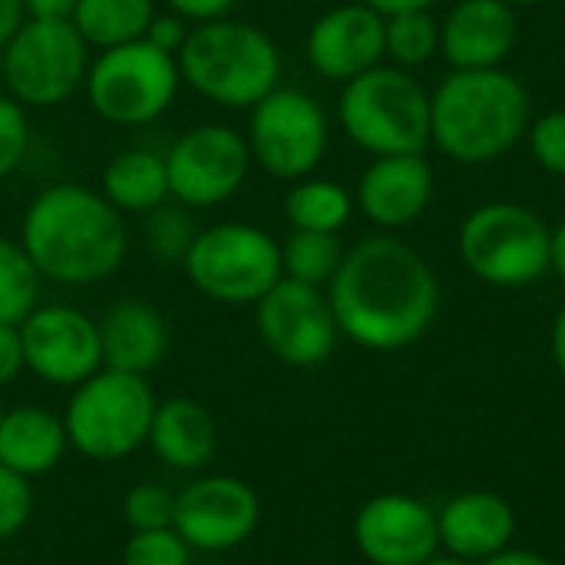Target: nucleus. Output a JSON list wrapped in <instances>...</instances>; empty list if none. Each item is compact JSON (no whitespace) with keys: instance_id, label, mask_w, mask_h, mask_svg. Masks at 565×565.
Listing matches in <instances>:
<instances>
[{"instance_id":"obj_44","label":"nucleus","mask_w":565,"mask_h":565,"mask_svg":"<svg viewBox=\"0 0 565 565\" xmlns=\"http://www.w3.org/2000/svg\"><path fill=\"white\" fill-rule=\"evenodd\" d=\"M553 358L565 377V308L556 315V324H553Z\"/></svg>"},{"instance_id":"obj_28","label":"nucleus","mask_w":565,"mask_h":565,"mask_svg":"<svg viewBox=\"0 0 565 565\" xmlns=\"http://www.w3.org/2000/svg\"><path fill=\"white\" fill-rule=\"evenodd\" d=\"M43 278L20 238L0 235V324H20L40 305Z\"/></svg>"},{"instance_id":"obj_39","label":"nucleus","mask_w":565,"mask_h":565,"mask_svg":"<svg viewBox=\"0 0 565 565\" xmlns=\"http://www.w3.org/2000/svg\"><path fill=\"white\" fill-rule=\"evenodd\" d=\"M26 20H70L76 0H23Z\"/></svg>"},{"instance_id":"obj_8","label":"nucleus","mask_w":565,"mask_h":565,"mask_svg":"<svg viewBox=\"0 0 565 565\" xmlns=\"http://www.w3.org/2000/svg\"><path fill=\"white\" fill-rule=\"evenodd\" d=\"M179 86L182 73L175 56L162 53L149 40H132L99 50L89 60L83 93L99 119L136 129L156 122L175 103Z\"/></svg>"},{"instance_id":"obj_38","label":"nucleus","mask_w":565,"mask_h":565,"mask_svg":"<svg viewBox=\"0 0 565 565\" xmlns=\"http://www.w3.org/2000/svg\"><path fill=\"white\" fill-rule=\"evenodd\" d=\"M238 0H166V7L172 13H179L182 20H189L192 26L195 23H212V20H222L232 13Z\"/></svg>"},{"instance_id":"obj_37","label":"nucleus","mask_w":565,"mask_h":565,"mask_svg":"<svg viewBox=\"0 0 565 565\" xmlns=\"http://www.w3.org/2000/svg\"><path fill=\"white\" fill-rule=\"evenodd\" d=\"M26 371L20 324H0V387L13 384Z\"/></svg>"},{"instance_id":"obj_47","label":"nucleus","mask_w":565,"mask_h":565,"mask_svg":"<svg viewBox=\"0 0 565 565\" xmlns=\"http://www.w3.org/2000/svg\"><path fill=\"white\" fill-rule=\"evenodd\" d=\"M0 565H3V563H0Z\"/></svg>"},{"instance_id":"obj_27","label":"nucleus","mask_w":565,"mask_h":565,"mask_svg":"<svg viewBox=\"0 0 565 565\" xmlns=\"http://www.w3.org/2000/svg\"><path fill=\"white\" fill-rule=\"evenodd\" d=\"M344 262L341 238L331 232H295L281 245V275L311 288L331 285Z\"/></svg>"},{"instance_id":"obj_26","label":"nucleus","mask_w":565,"mask_h":565,"mask_svg":"<svg viewBox=\"0 0 565 565\" xmlns=\"http://www.w3.org/2000/svg\"><path fill=\"white\" fill-rule=\"evenodd\" d=\"M354 212V195L334 179L305 175L291 182L285 195V218L295 232H331L338 235Z\"/></svg>"},{"instance_id":"obj_6","label":"nucleus","mask_w":565,"mask_h":565,"mask_svg":"<svg viewBox=\"0 0 565 565\" xmlns=\"http://www.w3.org/2000/svg\"><path fill=\"white\" fill-rule=\"evenodd\" d=\"M338 122L344 136L371 156L424 152L430 142V93L411 70L377 63L344 83Z\"/></svg>"},{"instance_id":"obj_25","label":"nucleus","mask_w":565,"mask_h":565,"mask_svg":"<svg viewBox=\"0 0 565 565\" xmlns=\"http://www.w3.org/2000/svg\"><path fill=\"white\" fill-rule=\"evenodd\" d=\"M156 17L152 0H76L70 23L86 40L89 50H113L146 36Z\"/></svg>"},{"instance_id":"obj_11","label":"nucleus","mask_w":565,"mask_h":565,"mask_svg":"<svg viewBox=\"0 0 565 565\" xmlns=\"http://www.w3.org/2000/svg\"><path fill=\"white\" fill-rule=\"evenodd\" d=\"M331 126L321 103L298 86H275L248 109L245 142L252 166L271 179L298 182L311 175L328 152Z\"/></svg>"},{"instance_id":"obj_34","label":"nucleus","mask_w":565,"mask_h":565,"mask_svg":"<svg viewBox=\"0 0 565 565\" xmlns=\"http://www.w3.org/2000/svg\"><path fill=\"white\" fill-rule=\"evenodd\" d=\"M530 139V152L536 159L540 169H546L550 175H563L565 179V113L553 109L543 113L540 119L530 122L526 129Z\"/></svg>"},{"instance_id":"obj_14","label":"nucleus","mask_w":565,"mask_h":565,"mask_svg":"<svg viewBox=\"0 0 565 565\" xmlns=\"http://www.w3.org/2000/svg\"><path fill=\"white\" fill-rule=\"evenodd\" d=\"M255 331L265 351L288 367L324 364L341 334L328 295L291 278H281L255 305Z\"/></svg>"},{"instance_id":"obj_24","label":"nucleus","mask_w":565,"mask_h":565,"mask_svg":"<svg viewBox=\"0 0 565 565\" xmlns=\"http://www.w3.org/2000/svg\"><path fill=\"white\" fill-rule=\"evenodd\" d=\"M99 192L113 209L122 215H146L156 205L169 202V175H166V156L146 146H132L116 152L99 179Z\"/></svg>"},{"instance_id":"obj_33","label":"nucleus","mask_w":565,"mask_h":565,"mask_svg":"<svg viewBox=\"0 0 565 565\" xmlns=\"http://www.w3.org/2000/svg\"><path fill=\"white\" fill-rule=\"evenodd\" d=\"M30 152V119L10 93H0V179L13 175Z\"/></svg>"},{"instance_id":"obj_13","label":"nucleus","mask_w":565,"mask_h":565,"mask_svg":"<svg viewBox=\"0 0 565 565\" xmlns=\"http://www.w3.org/2000/svg\"><path fill=\"white\" fill-rule=\"evenodd\" d=\"M258 520V493L232 473H202L175 493L172 530L192 553H232L255 536Z\"/></svg>"},{"instance_id":"obj_42","label":"nucleus","mask_w":565,"mask_h":565,"mask_svg":"<svg viewBox=\"0 0 565 565\" xmlns=\"http://www.w3.org/2000/svg\"><path fill=\"white\" fill-rule=\"evenodd\" d=\"M487 565H553L550 559L536 556V553H523V550H503L497 556H490Z\"/></svg>"},{"instance_id":"obj_12","label":"nucleus","mask_w":565,"mask_h":565,"mask_svg":"<svg viewBox=\"0 0 565 565\" xmlns=\"http://www.w3.org/2000/svg\"><path fill=\"white\" fill-rule=\"evenodd\" d=\"M162 156L169 195L192 212L228 202L245 185L252 169L245 132L225 122H202L185 129Z\"/></svg>"},{"instance_id":"obj_2","label":"nucleus","mask_w":565,"mask_h":565,"mask_svg":"<svg viewBox=\"0 0 565 565\" xmlns=\"http://www.w3.org/2000/svg\"><path fill=\"white\" fill-rule=\"evenodd\" d=\"M17 238L40 278L63 288H83L116 275L129 252L126 215L99 189L76 182L40 189L23 212Z\"/></svg>"},{"instance_id":"obj_16","label":"nucleus","mask_w":565,"mask_h":565,"mask_svg":"<svg viewBox=\"0 0 565 565\" xmlns=\"http://www.w3.org/2000/svg\"><path fill=\"white\" fill-rule=\"evenodd\" d=\"M354 543L374 565H424L437 556L440 530L430 507L404 493H384L361 507Z\"/></svg>"},{"instance_id":"obj_4","label":"nucleus","mask_w":565,"mask_h":565,"mask_svg":"<svg viewBox=\"0 0 565 565\" xmlns=\"http://www.w3.org/2000/svg\"><path fill=\"white\" fill-rule=\"evenodd\" d=\"M175 63L182 83L222 109H252L281 86L278 43L245 20L195 23Z\"/></svg>"},{"instance_id":"obj_10","label":"nucleus","mask_w":565,"mask_h":565,"mask_svg":"<svg viewBox=\"0 0 565 565\" xmlns=\"http://www.w3.org/2000/svg\"><path fill=\"white\" fill-rule=\"evenodd\" d=\"M89 60L93 53L70 20H23L0 50V76L20 106L50 109L83 89Z\"/></svg>"},{"instance_id":"obj_35","label":"nucleus","mask_w":565,"mask_h":565,"mask_svg":"<svg viewBox=\"0 0 565 565\" xmlns=\"http://www.w3.org/2000/svg\"><path fill=\"white\" fill-rule=\"evenodd\" d=\"M33 480L0 463V543L13 540L33 516Z\"/></svg>"},{"instance_id":"obj_30","label":"nucleus","mask_w":565,"mask_h":565,"mask_svg":"<svg viewBox=\"0 0 565 565\" xmlns=\"http://www.w3.org/2000/svg\"><path fill=\"white\" fill-rule=\"evenodd\" d=\"M142 245L146 252L162 262V265H182L199 225L192 218V209L179 205L175 199L156 205L152 212L142 215Z\"/></svg>"},{"instance_id":"obj_29","label":"nucleus","mask_w":565,"mask_h":565,"mask_svg":"<svg viewBox=\"0 0 565 565\" xmlns=\"http://www.w3.org/2000/svg\"><path fill=\"white\" fill-rule=\"evenodd\" d=\"M440 50V23L430 10H407L384 17V56L394 66L414 70L434 60Z\"/></svg>"},{"instance_id":"obj_17","label":"nucleus","mask_w":565,"mask_h":565,"mask_svg":"<svg viewBox=\"0 0 565 565\" xmlns=\"http://www.w3.org/2000/svg\"><path fill=\"white\" fill-rule=\"evenodd\" d=\"M305 56L324 79L348 83L384 60V17L364 0L331 7L311 23Z\"/></svg>"},{"instance_id":"obj_5","label":"nucleus","mask_w":565,"mask_h":565,"mask_svg":"<svg viewBox=\"0 0 565 565\" xmlns=\"http://www.w3.org/2000/svg\"><path fill=\"white\" fill-rule=\"evenodd\" d=\"M159 401L142 374L99 367L70 391L63 427L70 450L93 463H116L132 457L149 440Z\"/></svg>"},{"instance_id":"obj_40","label":"nucleus","mask_w":565,"mask_h":565,"mask_svg":"<svg viewBox=\"0 0 565 565\" xmlns=\"http://www.w3.org/2000/svg\"><path fill=\"white\" fill-rule=\"evenodd\" d=\"M26 20V7L23 0H0V50L10 43V36L23 26Z\"/></svg>"},{"instance_id":"obj_31","label":"nucleus","mask_w":565,"mask_h":565,"mask_svg":"<svg viewBox=\"0 0 565 565\" xmlns=\"http://www.w3.org/2000/svg\"><path fill=\"white\" fill-rule=\"evenodd\" d=\"M122 523L129 526V533H142V530H166L172 526V513H175V493L166 490L162 483L142 480L136 487L126 490L122 497Z\"/></svg>"},{"instance_id":"obj_45","label":"nucleus","mask_w":565,"mask_h":565,"mask_svg":"<svg viewBox=\"0 0 565 565\" xmlns=\"http://www.w3.org/2000/svg\"><path fill=\"white\" fill-rule=\"evenodd\" d=\"M510 7H536V3H546V0H507Z\"/></svg>"},{"instance_id":"obj_23","label":"nucleus","mask_w":565,"mask_h":565,"mask_svg":"<svg viewBox=\"0 0 565 565\" xmlns=\"http://www.w3.org/2000/svg\"><path fill=\"white\" fill-rule=\"evenodd\" d=\"M440 543L460 559H490L503 553L516 533L513 507L497 493H463L437 516Z\"/></svg>"},{"instance_id":"obj_43","label":"nucleus","mask_w":565,"mask_h":565,"mask_svg":"<svg viewBox=\"0 0 565 565\" xmlns=\"http://www.w3.org/2000/svg\"><path fill=\"white\" fill-rule=\"evenodd\" d=\"M550 268L565 281V222L550 235Z\"/></svg>"},{"instance_id":"obj_21","label":"nucleus","mask_w":565,"mask_h":565,"mask_svg":"<svg viewBox=\"0 0 565 565\" xmlns=\"http://www.w3.org/2000/svg\"><path fill=\"white\" fill-rule=\"evenodd\" d=\"M146 447L179 473H202L218 450V427L205 404L192 397L159 401Z\"/></svg>"},{"instance_id":"obj_46","label":"nucleus","mask_w":565,"mask_h":565,"mask_svg":"<svg viewBox=\"0 0 565 565\" xmlns=\"http://www.w3.org/2000/svg\"><path fill=\"white\" fill-rule=\"evenodd\" d=\"M424 565H463V563H460V559H437V556H434L430 563H424Z\"/></svg>"},{"instance_id":"obj_18","label":"nucleus","mask_w":565,"mask_h":565,"mask_svg":"<svg viewBox=\"0 0 565 565\" xmlns=\"http://www.w3.org/2000/svg\"><path fill=\"white\" fill-rule=\"evenodd\" d=\"M434 199V169L424 152L374 156L358 182V209L381 228H404L417 222Z\"/></svg>"},{"instance_id":"obj_20","label":"nucleus","mask_w":565,"mask_h":565,"mask_svg":"<svg viewBox=\"0 0 565 565\" xmlns=\"http://www.w3.org/2000/svg\"><path fill=\"white\" fill-rule=\"evenodd\" d=\"M103 367L149 377L169 354V321L146 298H119L99 318Z\"/></svg>"},{"instance_id":"obj_36","label":"nucleus","mask_w":565,"mask_h":565,"mask_svg":"<svg viewBox=\"0 0 565 565\" xmlns=\"http://www.w3.org/2000/svg\"><path fill=\"white\" fill-rule=\"evenodd\" d=\"M189 30H192V23L182 20L179 13H172V10L159 13V10H156V17H152V23L146 26V36H142V40H149L152 46H159V50L169 53V56H179V50H182L185 40H189Z\"/></svg>"},{"instance_id":"obj_9","label":"nucleus","mask_w":565,"mask_h":565,"mask_svg":"<svg viewBox=\"0 0 565 565\" xmlns=\"http://www.w3.org/2000/svg\"><path fill=\"white\" fill-rule=\"evenodd\" d=\"M553 228L520 202H483L460 225V258L487 285L523 288L550 271Z\"/></svg>"},{"instance_id":"obj_3","label":"nucleus","mask_w":565,"mask_h":565,"mask_svg":"<svg viewBox=\"0 0 565 565\" xmlns=\"http://www.w3.org/2000/svg\"><path fill=\"white\" fill-rule=\"evenodd\" d=\"M530 129V93L507 73L454 70L430 93V142L463 166L503 159Z\"/></svg>"},{"instance_id":"obj_22","label":"nucleus","mask_w":565,"mask_h":565,"mask_svg":"<svg viewBox=\"0 0 565 565\" xmlns=\"http://www.w3.org/2000/svg\"><path fill=\"white\" fill-rule=\"evenodd\" d=\"M70 450L63 414L43 404H17L0 411V463L26 480L53 473Z\"/></svg>"},{"instance_id":"obj_7","label":"nucleus","mask_w":565,"mask_h":565,"mask_svg":"<svg viewBox=\"0 0 565 565\" xmlns=\"http://www.w3.org/2000/svg\"><path fill=\"white\" fill-rule=\"evenodd\" d=\"M185 278L215 305H258L281 275V245L258 225L218 222L199 228L185 258Z\"/></svg>"},{"instance_id":"obj_15","label":"nucleus","mask_w":565,"mask_h":565,"mask_svg":"<svg viewBox=\"0 0 565 565\" xmlns=\"http://www.w3.org/2000/svg\"><path fill=\"white\" fill-rule=\"evenodd\" d=\"M26 371L50 384L73 391L103 367L99 321L73 305H36L20 321Z\"/></svg>"},{"instance_id":"obj_32","label":"nucleus","mask_w":565,"mask_h":565,"mask_svg":"<svg viewBox=\"0 0 565 565\" xmlns=\"http://www.w3.org/2000/svg\"><path fill=\"white\" fill-rule=\"evenodd\" d=\"M192 556L195 553L172 526L129 533L122 546V565H192Z\"/></svg>"},{"instance_id":"obj_41","label":"nucleus","mask_w":565,"mask_h":565,"mask_svg":"<svg viewBox=\"0 0 565 565\" xmlns=\"http://www.w3.org/2000/svg\"><path fill=\"white\" fill-rule=\"evenodd\" d=\"M367 7H374L381 17H391V13H407V10H430L437 0H364Z\"/></svg>"},{"instance_id":"obj_19","label":"nucleus","mask_w":565,"mask_h":565,"mask_svg":"<svg viewBox=\"0 0 565 565\" xmlns=\"http://www.w3.org/2000/svg\"><path fill=\"white\" fill-rule=\"evenodd\" d=\"M520 40L516 7L507 0H460L440 23V53L454 70H493Z\"/></svg>"},{"instance_id":"obj_1","label":"nucleus","mask_w":565,"mask_h":565,"mask_svg":"<svg viewBox=\"0 0 565 565\" xmlns=\"http://www.w3.org/2000/svg\"><path fill=\"white\" fill-rule=\"evenodd\" d=\"M328 301L344 338L367 351H401L430 328L440 288L417 248L391 235H371L344 252Z\"/></svg>"}]
</instances>
